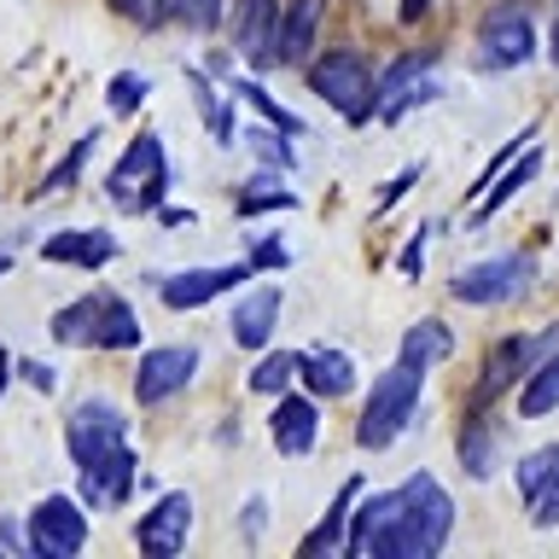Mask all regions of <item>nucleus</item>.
Segmentation results:
<instances>
[{
	"mask_svg": "<svg viewBox=\"0 0 559 559\" xmlns=\"http://www.w3.org/2000/svg\"><path fill=\"white\" fill-rule=\"evenodd\" d=\"M280 175H286V169H257L251 181L239 187V199H234L239 216H262V210H292L297 204V192L280 181Z\"/></svg>",
	"mask_w": 559,
	"mask_h": 559,
	"instance_id": "29",
	"label": "nucleus"
},
{
	"mask_svg": "<svg viewBox=\"0 0 559 559\" xmlns=\"http://www.w3.org/2000/svg\"><path fill=\"white\" fill-rule=\"evenodd\" d=\"M245 262H251L257 274H280V269L292 262V251H286L280 239H257V245H251V257H245Z\"/></svg>",
	"mask_w": 559,
	"mask_h": 559,
	"instance_id": "42",
	"label": "nucleus"
},
{
	"mask_svg": "<svg viewBox=\"0 0 559 559\" xmlns=\"http://www.w3.org/2000/svg\"><path fill=\"white\" fill-rule=\"evenodd\" d=\"M146 94H152V76H140V70H117L111 87H105V105H111L117 117H134L140 105H146Z\"/></svg>",
	"mask_w": 559,
	"mask_h": 559,
	"instance_id": "36",
	"label": "nucleus"
},
{
	"mask_svg": "<svg viewBox=\"0 0 559 559\" xmlns=\"http://www.w3.org/2000/svg\"><path fill=\"white\" fill-rule=\"evenodd\" d=\"M29 554L76 559L87 548V501L82 496H41L29 507Z\"/></svg>",
	"mask_w": 559,
	"mask_h": 559,
	"instance_id": "8",
	"label": "nucleus"
},
{
	"mask_svg": "<svg viewBox=\"0 0 559 559\" xmlns=\"http://www.w3.org/2000/svg\"><path fill=\"white\" fill-rule=\"evenodd\" d=\"M309 87H314V99L332 105V111L349 122V129H361V122L379 117V76L356 47H332L326 59H314Z\"/></svg>",
	"mask_w": 559,
	"mask_h": 559,
	"instance_id": "4",
	"label": "nucleus"
},
{
	"mask_svg": "<svg viewBox=\"0 0 559 559\" xmlns=\"http://www.w3.org/2000/svg\"><path fill=\"white\" fill-rule=\"evenodd\" d=\"M157 222H164V227H181V222H192V210H157Z\"/></svg>",
	"mask_w": 559,
	"mask_h": 559,
	"instance_id": "49",
	"label": "nucleus"
},
{
	"mask_svg": "<svg viewBox=\"0 0 559 559\" xmlns=\"http://www.w3.org/2000/svg\"><path fill=\"white\" fill-rule=\"evenodd\" d=\"M531 280H536V257L531 251H507V257L466 262V269L449 280V292H454V304L496 309V304H513V297L531 292Z\"/></svg>",
	"mask_w": 559,
	"mask_h": 559,
	"instance_id": "6",
	"label": "nucleus"
},
{
	"mask_svg": "<svg viewBox=\"0 0 559 559\" xmlns=\"http://www.w3.org/2000/svg\"><path fill=\"white\" fill-rule=\"evenodd\" d=\"M396 513H402V489H373V496H361L356 513H349V531H344V554L349 559L379 554V542L396 524Z\"/></svg>",
	"mask_w": 559,
	"mask_h": 559,
	"instance_id": "18",
	"label": "nucleus"
},
{
	"mask_svg": "<svg viewBox=\"0 0 559 559\" xmlns=\"http://www.w3.org/2000/svg\"><path fill=\"white\" fill-rule=\"evenodd\" d=\"M280 309H286V292H280V286H251L234 304V314H227L234 344L239 349H262V344L274 338V326H280Z\"/></svg>",
	"mask_w": 559,
	"mask_h": 559,
	"instance_id": "19",
	"label": "nucleus"
},
{
	"mask_svg": "<svg viewBox=\"0 0 559 559\" xmlns=\"http://www.w3.org/2000/svg\"><path fill=\"white\" fill-rule=\"evenodd\" d=\"M251 274H257L251 262H216V269H181V274L157 280V297H164V309H175V314H192V309L216 304V297H227V292H239Z\"/></svg>",
	"mask_w": 559,
	"mask_h": 559,
	"instance_id": "14",
	"label": "nucleus"
},
{
	"mask_svg": "<svg viewBox=\"0 0 559 559\" xmlns=\"http://www.w3.org/2000/svg\"><path fill=\"white\" fill-rule=\"evenodd\" d=\"M554 472H559V443H542V449H531V454H524V461L513 466V484H519V496L531 501L536 489L554 478Z\"/></svg>",
	"mask_w": 559,
	"mask_h": 559,
	"instance_id": "35",
	"label": "nucleus"
},
{
	"mask_svg": "<svg viewBox=\"0 0 559 559\" xmlns=\"http://www.w3.org/2000/svg\"><path fill=\"white\" fill-rule=\"evenodd\" d=\"M269 437L280 454H309L314 437H321V396H274V414H269Z\"/></svg>",
	"mask_w": 559,
	"mask_h": 559,
	"instance_id": "17",
	"label": "nucleus"
},
{
	"mask_svg": "<svg viewBox=\"0 0 559 559\" xmlns=\"http://www.w3.org/2000/svg\"><path fill=\"white\" fill-rule=\"evenodd\" d=\"M192 513H199V501H192L187 489L157 496L146 513H140V524H134V548L146 559H175L187 548V536H192Z\"/></svg>",
	"mask_w": 559,
	"mask_h": 559,
	"instance_id": "13",
	"label": "nucleus"
},
{
	"mask_svg": "<svg viewBox=\"0 0 559 559\" xmlns=\"http://www.w3.org/2000/svg\"><path fill=\"white\" fill-rule=\"evenodd\" d=\"M449 531H454L449 489L437 484L431 472H414V478L402 484V513H396L391 531H384L373 559H431V554H443Z\"/></svg>",
	"mask_w": 559,
	"mask_h": 559,
	"instance_id": "1",
	"label": "nucleus"
},
{
	"mask_svg": "<svg viewBox=\"0 0 559 559\" xmlns=\"http://www.w3.org/2000/svg\"><path fill=\"white\" fill-rule=\"evenodd\" d=\"M361 496H367V484H361V478H344V484H338V501H332L326 519L314 524L304 542H297V554H304V559H314V554H344V531H349V513H356Z\"/></svg>",
	"mask_w": 559,
	"mask_h": 559,
	"instance_id": "22",
	"label": "nucleus"
},
{
	"mask_svg": "<svg viewBox=\"0 0 559 559\" xmlns=\"http://www.w3.org/2000/svg\"><path fill=\"white\" fill-rule=\"evenodd\" d=\"M548 64H559V17H554V29H548Z\"/></svg>",
	"mask_w": 559,
	"mask_h": 559,
	"instance_id": "50",
	"label": "nucleus"
},
{
	"mask_svg": "<svg viewBox=\"0 0 559 559\" xmlns=\"http://www.w3.org/2000/svg\"><path fill=\"white\" fill-rule=\"evenodd\" d=\"M426 251H431V227H414V239L402 245V257H396V274H402V280H419V269H426Z\"/></svg>",
	"mask_w": 559,
	"mask_h": 559,
	"instance_id": "41",
	"label": "nucleus"
},
{
	"mask_svg": "<svg viewBox=\"0 0 559 559\" xmlns=\"http://www.w3.org/2000/svg\"><path fill=\"white\" fill-rule=\"evenodd\" d=\"M181 24H187L192 35H216V29L227 24V0H187V7H181Z\"/></svg>",
	"mask_w": 559,
	"mask_h": 559,
	"instance_id": "39",
	"label": "nucleus"
},
{
	"mask_svg": "<svg viewBox=\"0 0 559 559\" xmlns=\"http://www.w3.org/2000/svg\"><path fill=\"white\" fill-rule=\"evenodd\" d=\"M105 199H111V210H122V216H152V210H164L169 152H164V134L157 129L134 134L129 146H122V157L111 164V175H105Z\"/></svg>",
	"mask_w": 559,
	"mask_h": 559,
	"instance_id": "3",
	"label": "nucleus"
},
{
	"mask_svg": "<svg viewBox=\"0 0 559 559\" xmlns=\"http://www.w3.org/2000/svg\"><path fill=\"white\" fill-rule=\"evenodd\" d=\"M321 12H326V0H286V7H280V64H304L309 59Z\"/></svg>",
	"mask_w": 559,
	"mask_h": 559,
	"instance_id": "24",
	"label": "nucleus"
},
{
	"mask_svg": "<svg viewBox=\"0 0 559 559\" xmlns=\"http://www.w3.org/2000/svg\"><path fill=\"white\" fill-rule=\"evenodd\" d=\"M297 356H304V349H269V356L251 367V391L257 396H286L292 379H297Z\"/></svg>",
	"mask_w": 559,
	"mask_h": 559,
	"instance_id": "33",
	"label": "nucleus"
},
{
	"mask_svg": "<svg viewBox=\"0 0 559 559\" xmlns=\"http://www.w3.org/2000/svg\"><path fill=\"white\" fill-rule=\"evenodd\" d=\"M245 140H251V152H257L269 169H286V175L297 169V146H292V140H280V129H274V122H269V129H251Z\"/></svg>",
	"mask_w": 559,
	"mask_h": 559,
	"instance_id": "38",
	"label": "nucleus"
},
{
	"mask_svg": "<svg viewBox=\"0 0 559 559\" xmlns=\"http://www.w3.org/2000/svg\"><path fill=\"white\" fill-rule=\"evenodd\" d=\"M41 262L94 274L105 262H117V234H105V227H59V234L41 239Z\"/></svg>",
	"mask_w": 559,
	"mask_h": 559,
	"instance_id": "16",
	"label": "nucleus"
},
{
	"mask_svg": "<svg viewBox=\"0 0 559 559\" xmlns=\"http://www.w3.org/2000/svg\"><path fill=\"white\" fill-rule=\"evenodd\" d=\"M297 379H304V391L309 396H321V402H338L356 391V361L344 356V349H332V344H314L297 356Z\"/></svg>",
	"mask_w": 559,
	"mask_h": 559,
	"instance_id": "20",
	"label": "nucleus"
},
{
	"mask_svg": "<svg viewBox=\"0 0 559 559\" xmlns=\"http://www.w3.org/2000/svg\"><path fill=\"white\" fill-rule=\"evenodd\" d=\"M531 140H536V122H524V129H519V134H513V140H507V146H501L496 157H489V164H484V169H478V181H472V187H466V199H484V187H489V181H496V175H501L507 164H513V157H519L524 146H531Z\"/></svg>",
	"mask_w": 559,
	"mask_h": 559,
	"instance_id": "37",
	"label": "nucleus"
},
{
	"mask_svg": "<svg viewBox=\"0 0 559 559\" xmlns=\"http://www.w3.org/2000/svg\"><path fill=\"white\" fill-rule=\"evenodd\" d=\"M94 326H99V292H82V297H70V304L52 314V338L70 344V349H82V344H94Z\"/></svg>",
	"mask_w": 559,
	"mask_h": 559,
	"instance_id": "30",
	"label": "nucleus"
},
{
	"mask_svg": "<svg viewBox=\"0 0 559 559\" xmlns=\"http://www.w3.org/2000/svg\"><path fill=\"white\" fill-rule=\"evenodd\" d=\"M181 7H187V0H111V12L129 17V24H140V29L181 24Z\"/></svg>",
	"mask_w": 559,
	"mask_h": 559,
	"instance_id": "34",
	"label": "nucleus"
},
{
	"mask_svg": "<svg viewBox=\"0 0 559 559\" xmlns=\"http://www.w3.org/2000/svg\"><path fill=\"white\" fill-rule=\"evenodd\" d=\"M134 484H140V454L122 443V449H111V454H99L94 466H82L76 496L94 507V513H117V507H129Z\"/></svg>",
	"mask_w": 559,
	"mask_h": 559,
	"instance_id": "15",
	"label": "nucleus"
},
{
	"mask_svg": "<svg viewBox=\"0 0 559 559\" xmlns=\"http://www.w3.org/2000/svg\"><path fill=\"white\" fill-rule=\"evenodd\" d=\"M187 94H192V105H199L204 129L216 134V146H234V140H239V122H234V99H222L216 87H210V70H204V64H187Z\"/></svg>",
	"mask_w": 559,
	"mask_h": 559,
	"instance_id": "25",
	"label": "nucleus"
},
{
	"mask_svg": "<svg viewBox=\"0 0 559 559\" xmlns=\"http://www.w3.org/2000/svg\"><path fill=\"white\" fill-rule=\"evenodd\" d=\"M227 94H239L245 105H257V117H262V122H274L280 134H292V140L304 134V117L286 111V105H280V99H274L262 82H251V76H227Z\"/></svg>",
	"mask_w": 559,
	"mask_h": 559,
	"instance_id": "32",
	"label": "nucleus"
},
{
	"mask_svg": "<svg viewBox=\"0 0 559 559\" xmlns=\"http://www.w3.org/2000/svg\"><path fill=\"white\" fill-rule=\"evenodd\" d=\"M17 373H24L29 391H47V396L59 391V367H52V361H35V356H29V361H17Z\"/></svg>",
	"mask_w": 559,
	"mask_h": 559,
	"instance_id": "43",
	"label": "nucleus"
},
{
	"mask_svg": "<svg viewBox=\"0 0 559 559\" xmlns=\"http://www.w3.org/2000/svg\"><path fill=\"white\" fill-rule=\"evenodd\" d=\"M280 7L286 0H227V35L251 70L280 64Z\"/></svg>",
	"mask_w": 559,
	"mask_h": 559,
	"instance_id": "12",
	"label": "nucleus"
},
{
	"mask_svg": "<svg viewBox=\"0 0 559 559\" xmlns=\"http://www.w3.org/2000/svg\"><path fill=\"white\" fill-rule=\"evenodd\" d=\"M262 513H269V501H262V496H251V501H245V536H262Z\"/></svg>",
	"mask_w": 559,
	"mask_h": 559,
	"instance_id": "45",
	"label": "nucleus"
},
{
	"mask_svg": "<svg viewBox=\"0 0 559 559\" xmlns=\"http://www.w3.org/2000/svg\"><path fill=\"white\" fill-rule=\"evenodd\" d=\"M536 175H542V146L531 140V146H524V152L513 157V164H507V169L496 175V181L484 187V199H478V210H472V222H489V216H496L501 204H513L519 192H524V187L536 181Z\"/></svg>",
	"mask_w": 559,
	"mask_h": 559,
	"instance_id": "23",
	"label": "nucleus"
},
{
	"mask_svg": "<svg viewBox=\"0 0 559 559\" xmlns=\"http://www.w3.org/2000/svg\"><path fill=\"white\" fill-rule=\"evenodd\" d=\"M426 12H431V0H402V7H396V17H402V24H419Z\"/></svg>",
	"mask_w": 559,
	"mask_h": 559,
	"instance_id": "47",
	"label": "nucleus"
},
{
	"mask_svg": "<svg viewBox=\"0 0 559 559\" xmlns=\"http://www.w3.org/2000/svg\"><path fill=\"white\" fill-rule=\"evenodd\" d=\"M7 274H12V257H7V251H0V280H7Z\"/></svg>",
	"mask_w": 559,
	"mask_h": 559,
	"instance_id": "51",
	"label": "nucleus"
},
{
	"mask_svg": "<svg viewBox=\"0 0 559 559\" xmlns=\"http://www.w3.org/2000/svg\"><path fill=\"white\" fill-rule=\"evenodd\" d=\"M437 59L443 52L426 47V52H402V59L379 76V122H396V117H408L414 105H431V99H443V82L431 76Z\"/></svg>",
	"mask_w": 559,
	"mask_h": 559,
	"instance_id": "10",
	"label": "nucleus"
},
{
	"mask_svg": "<svg viewBox=\"0 0 559 559\" xmlns=\"http://www.w3.org/2000/svg\"><path fill=\"white\" fill-rule=\"evenodd\" d=\"M12 373H17V356L0 344V402H7V391H12Z\"/></svg>",
	"mask_w": 559,
	"mask_h": 559,
	"instance_id": "46",
	"label": "nucleus"
},
{
	"mask_svg": "<svg viewBox=\"0 0 559 559\" xmlns=\"http://www.w3.org/2000/svg\"><path fill=\"white\" fill-rule=\"evenodd\" d=\"M192 379H199V344H157V349H140L134 402H140V408H157V402L181 396Z\"/></svg>",
	"mask_w": 559,
	"mask_h": 559,
	"instance_id": "11",
	"label": "nucleus"
},
{
	"mask_svg": "<svg viewBox=\"0 0 559 559\" xmlns=\"http://www.w3.org/2000/svg\"><path fill=\"white\" fill-rule=\"evenodd\" d=\"M548 349H559V321H548V332H513V338H496L489 356H484V367H478V379H472V391H466V414H484L489 402H501L507 391H513V379L531 373Z\"/></svg>",
	"mask_w": 559,
	"mask_h": 559,
	"instance_id": "5",
	"label": "nucleus"
},
{
	"mask_svg": "<svg viewBox=\"0 0 559 559\" xmlns=\"http://www.w3.org/2000/svg\"><path fill=\"white\" fill-rule=\"evenodd\" d=\"M122 443H129V414H122L117 402L87 396V402H76V408H70V419H64V449H70V461H76V472L94 466L99 454L122 449Z\"/></svg>",
	"mask_w": 559,
	"mask_h": 559,
	"instance_id": "9",
	"label": "nucleus"
},
{
	"mask_svg": "<svg viewBox=\"0 0 559 559\" xmlns=\"http://www.w3.org/2000/svg\"><path fill=\"white\" fill-rule=\"evenodd\" d=\"M548 414H559V349H548L524 373V391H519V419H548Z\"/></svg>",
	"mask_w": 559,
	"mask_h": 559,
	"instance_id": "28",
	"label": "nucleus"
},
{
	"mask_svg": "<svg viewBox=\"0 0 559 559\" xmlns=\"http://www.w3.org/2000/svg\"><path fill=\"white\" fill-rule=\"evenodd\" d=\"M140 314L129 309V297L99 292V326H94V349H140Z\"/></svg>",
	"mask_w": 559,
	"mask_h": 559,
	"instance_id": "26",
	"label": "nucleus"
},
{
	"mask_svg": "<svg viewBox=\"0 0 559 559\" xmlns=\"http://www.w3.org/2000/svg\"><path fill=\"white\" fill-rule=\"evenodd\" d=\"M454 356V332L437 321V314H426V321H414L408 332H402V349H396V361H414V367H431L437 361H449Z\"/></svg>",
	"mask_w": 559,
	"mask_h": 559,
	"instance_id": "27",
	"label": "nucleus"
},
{
	"mask_svg": "<svg viewBox=\"0 0 559 559\" xmlns=\"http://www.w3.org/2000/svg\"><path fill=\"white\" fill-rule=\"evenodd\" d=\"M536 52L531 0H496L478 17V70H519Z\"/></svg>",
	"mask_w": 559,
	"mask_h": 559,
	"instance_id": "7",
	"label": "nucleus"
},
{
	"mask_svg": "<svg viewBox=\"0 0 559 559\" xmlns=\"http://www.w3.org/2000/svg\"><path fill=\"white\" fill-rule=\"evenodd\" d=\"M454 454H461V472H466V478H478V484L496 478V466H501V431H496V419L466 414L461 437H454Z\"/></svg>",
	"mask_w": 559,
	"mask_h": 559,
	"instance_id": "21",
	"label": "nucleus"
},
{
	"mask_svg": "<svg viewBox=\"0 0 559 559\" xmlns=\"http://www.w3.org/2000/svg\"><path fill=\"white\" fill-rule=\"evenodd\" d=\"M94 146H99V129H87V134H76V146H70L59 164H52L47 175H41V187H35V199H59V192H70L82 181V164L94 157Z\"/></svg>",
	"mask_w": 559,
	"mask_h": 559,
	"instance_id": "31",
	"label": "nucleus"
},
{
	"mask_svg": "<svg viewBox=\"0 0 559 559\" xmlns=\"http://www.w3.org/2000/svg\"><path fill=\"white\" fill-rule=\"evenodd\" d=\"M524 507H531V524H536V531H554V524H559V472H554V478L542 484Z\"/></svg>",
	"mask_w": 559,
	"mask_h": 559,
	"instance_id": "40",
	"label": "nucleus"
},
{
	"mask_svg": "<svg viewBox=\"0 0 559 559\" xmlns=\"http://www.w3.org/2000/svg\"><path fill=\"white\" fill-rule=\"evenodd\" d=\"M419 175H426V164H408V169H402V175H396V181H391V187H384V192H379V204H373V216H384V210H391V204L402 199V192H408V187L419 181Z\"/></svg>",
	"mask_w": 559,
	"mask_h": 559,
	"instance_id": "44",
	"label": "nucleus"
},
{
	"mask_svg": "<svg viewBox=\"0 0 559 559\" xmlns=\"http://www.w3.org/2000/svg\"><path fill=\"white\" fill-rule=\"evenodd\" d=\"M204 70H210V76H234V52H210Z\"/></svg>",
	"mask_w": 559,
	"mask_h": 559,
	"instance_id": "48",
	"label": "nucleus"
},
{
	"mask_svg": "<svg viewBox=\"0 0 559 559\" xmlns=\"http://www.w3.org/2000/svg\"><path fill=\"white\" fill-rule=\"evenodd\" d=\"M419 396H426V367L396 361L384 373H373V391H367L361 419H356V449H367V454L391 449L408 431V419L419 414Z\"/></svg>",
	"mask_w": 559,
	"mask_h": 559,
	"instance_id": "2",
	"label": "nucleus"
}]
</instances>
